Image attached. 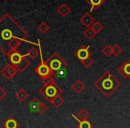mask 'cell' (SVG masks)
<instances>
[{
	"label": "cell",
	"instance_id": "cell-1",
	"mask_svg": "<svg viewBox=\"0 0 130 128\" xmlns=\"http://www.w3.org/2000/svg\"><path fill=\"white\" fill-rule=\"evenodd\" d=\"M28 36L29 32L9 13H5L0 18V51L4 54L7 55L17 50Z\"/></svg>",
	"mask_w": 130,
	"mask_h": 128
},
{
	"label": "cell",
	"instance_id": "cell-2",
	"mask_svg": "<svg viewBox=\"0 0 130 128\" xmlns=\"http://www.w3.org/2000/svg\"><path fill=\"white\" fill-rule=\"evenodd\" d=\"M121 83L110 71L106 70L94 82V86L105 97H110L120 87Z\"/></svg>",
	"mask_w": 130,
	"mask_h": 128
},
{
	"label": "cell",
	"instance_id": "cell-3",
	"mask_svg": "<svg viewBox=\"0 0 130 128\" xmlns=\"http://www.w3.org/2000/svg\"><path fill=\"white\" fill-rule=\"evenodd\" d=\"M46 63L49 65L50 69L54 73V75H57V72L63 71L68 67V62L58 53L57 52H53V54L46 60Z\"/></svg>",
	"mask_w": 130,
	"mask_h": 128
},
{
	"label": "cell",
	"instance_id": "cell-4",
	"mask_svg": "<svg viewBox=\"0 0 130 128\" xmlns=\"http://www.w3.org/2000/svg\"><path fill=\"white\" fill-rule=\"evenodd\" d=\"M39 94L46 100L48 102L51 103V101L58 95H61L62 94V89L57 85V84H54V85H43L41 88L39 89Z\"/></svg>",
	"mask_w": 130,
	"mask_h": 128
},
{
	"label": "cell",
	"instance_id": "cell-5",
	"mask_svg": "<svg viewBox=\"0 0 130 128\" xmlns=\"http://www.w3.org/2000/svg\"><path fill=\"white\" fill-rule=\"evenodd\" d=\"M34 70L41 78H45V77L55 76L54 73L52 71V69H50L49 65L46 63V61L43 60V57H42V56H41V62L35 68Z\"/></svg>",
	"mask_w": 130,
	"mask_h": 128
},
{
	"label": "cell",
	"instance_id": "cell-6",
	"mask_svg": "<svg viewBox=\"0 0 130 128\" xmlns=\"http://www.w3.org/2000/svg\"><path fill=\"white\" fill-rule=\"evenodd\" d=\"M0 73H1V75H2L6 80L11 81V80L18 74L19 71L14 65H13V64L10 63V64H7V65L5 66V67L1 69Z\"/></svg>",
	"mask_w": 130,
	"mask_h": 128
},
{
	"label": "cell",
	"instance_id": "cell-7",
	"mask_svg": "<svg viewBox=\"0 0 130 128\" xmlns=\"http://www.w3.org/2000/svg\"><path fill=\"white\" fill-rule=\"evenodd\" d=\"M75 57L80 61H85L87 58L92 57V52L90 51V47L88 45H81L78 50L75 52Z\"/></svg>",
	"mask_w": 130,
	"mask_h": 128
},
{
	"label": "cell",
	"instance_id": "cell-8",
	"mask_svg": "<svg viewBox=\"0 0 130 128\" xmlns=\"http://www.w3.org/2000/svg\"><path fill=\"white\" fill-rule=\"evenodd\" d=\"M25 56L26 55L22 54L18 50H15V51L11 52L10 53H8L7 55H6V57H7L8 61H10L11 64L16 66V65H18L22 60H23V58L25 57Z\"/></svg>",
	"mask_w": 130,
	"mask_h": 128
},
{
	"label": "cell",
	"instance_id": "cell-9",
	"mask_svg": "<svg viewBox=\"0 0 130 128\" xmlns=\"http://www.w3.org/2000/svg\"><path fill=\"white\" fill-rule=\"evenodd\" d=\"M118 73L124 78H130V61L122 63L117 69Z\"/></svg>",
	"mask_w": 130,
	"mask_h": 128
},
{
	"label": "cell",
	"instance_id": "cell-10",
	"mask_svg": "<svg viewBox=\"0 0 130 128\" xmlns=\"http://www.w3.org/2000/svg\"><path fill=\"white\" fill-rule=\"evenodd\" d=\"M94 18L90 14V13H86L79 18V22L86 28H89L94 24Z\"/></svg>",
	"mask_w": 130,
	"mask_h": 128
},
{
	"label": "cell",
	"instance_id": "cell-11",
	"mask_svg": "<svg viewBox=\"0 0 130 128\" xmlns=\"http://www.w3.org/2000/svg\"><path fill=\"white\" fill-rule=\"evenodd\" d=\"M56 11H57L58 14L61 17H67L68 15L71 13V8L67 4L63 3V4H61V6L57 8Z\"/></svg>",
	"mask_w": 130,
	"mask_h": 128
},
{
	"label": "cell",
	"instance_id": "cell-12",
	"mask_svg": "<svg viewBox=\"0 0 130 128\" xmlns=\"http://www.w3.org/2000/svg\"><path fill=\"white\" fill-rule=\"evenodd\" d=\"M86 2L90 6V12H92L99 9L106 2V0H86Z\"/></svg>",
	"mask_w": 130,
	"mask_h": 128
},
{
	"label": "cell",
	"instance_id": "cell-13",
	"mask_svg": "<svg viewBox=\"0 0 130 128\" xmlns=\"http://www.w3.org/2000/svg\"><path fill=\"white\" fill-rule=\"evenodd\" d=\"M20 126V124L18 121L13 117H10L3 123V127L4 128H18Z\"/></svg>",
	"mask_w": 130,
	"mask_h": 128
},
{
	"label": "cell",
	"instance_id": "cell-14",
	"mask_svg": "<svg viewBox=\"0 0 130 128\" xmlns=\"http://www.w3.org/2000/svg\"><path fill=\"white\" fill-rule=\"evenodd\" d=\"M71 89L77 94H81L86 88V85L80 79H77L74 83L71 85Z\"/></svg>",
	"mask_w": 130,
	"mask_h": 128
},
{
	"label": "cell",
	"instance_id": "cell-15",
	"mask_svg": "<svg viewBox=\"0 0 130 128\" xmlns=\"http://www.w3.org/2000/svg\"><path fill=\"white\" fill-rule=\"evenodd\" d=\"M29 66H30V61L28 60L27 56H25V57L23 58V60L19 63L18 65L15 66V67L17 68L19 73H22V72H24V71H25L26 69L29 67Z\"/></svg>",
	"mask_w": 130,
	"mask_h": 128
},
{
	"label": "cell",
	"instance_id": "cell-16",
	"mask_svg": "<svg viewBox=\"0 0 130 128\" xmlns=\"http://www.w3.org/2000/svg\"><path fill=\"white\" fill-rule=\"evenodd\" d=\"M15 95H16V98L18 99V101H20V102H24V101L28 99L29 94L25 89L21 88L20 90H18V92L16 93Z\"/></svg>",
	"mask_w": 130,
	"mask_h": 128
},
{
	"label": "cell",
	"instance_id": "cell-17",
	"mask_svg": "<svg viewBox=\"0 0 130 128\" xmlns=\"http://www.w3.org/2000/svg\"><path fill=\"white\" fill-rule=\"evenodd\" d=\"M40 102H41V101H40L39 100L37 99V98H34L30 102H29L28 107H29V108L30 109V111L34 112V113L35 112H38L39 106H40Z\"/></svg>",
	"mask_w": 130,
	"mask_h": 128
},
{
	"label": "cell",
	"instance_id": "cell-18",
	"mask_svg": "<svg viewBox=\"0 0 130 128\" xmlns=\"http://www.w3.org/2000/svg\"><path fill=\"white\" fill-rule=\"evenodd\" d=\"M72 117H74L78 121V128H92L93 125L88 120H79L76 116L72 115Z\"/></svg>",
	"mask_w": 130,
	"mask_h": 128
},
{
	"label": "cell",
	"instance_id": "cell-19",
	"mask_svg": "<svg viewBox=\"0 0 130 128\" xmlns=\"http://www.w3.org/2000/svg\"><path fill=\"white\" fill-rule=\"evenodd\" d=\"M83 34L87 39L92 40L93 38H95V36L97 35V33H96L95 31L92 29V27H89V28H87V29H85V31H84Z\"/></svg>",
	"mask_w": 130,
	"mask_h": 128
},
{
	"label": "cell",
	"instance_id": "cell-20",
	"mask_svg": "<svg viewBox=\"0 0 130 128\" xmlns=\"http://www.w3.org/2000/svg\"><path fill=\"white\" fill-rule=\"evenodd\" d=\"M25 55L28 56V57H29L31 60H35L36 58L38 57V55H39V51H38L36 47H32V48H30L29 51H28V52L25 54Z\"/></svg>",
	"mask_w": 130,
	"mask_h": 128
},
{
	"label": "cell",
	"instance_id": "cell-21",
	"mask_svg": "<svg viewBox=\"0 0 130 128\" xmlns=\"http://www.w3.org/2000/svg\"><path fill=\"white\" fill-rule=\"evenodd\" d=\"M64 101H65L64 99L61 97V95H58V96H56V97L54 98L52 101H51V103H52L55 108H60V107H61L63 105Z\"/></svg>",
	"mask_w": 130,
	"mask_h": 128
},
{
	"label": "cell",
	"instance_id": "cell-22",
	"mask_svg": "<svg viewBox=\"0 0 130 128\" xmlns=\"http://www.w3.org/2000/svg\"><path fill=\"white\" fill-rule=\"evenodd\" d=\"M38 29L40 33H42V34H45V33L48 32L49 29H50V26H49L45 22H42L41 23L38 25Z\"/></svg>",
	"mask_w": 130,
	"mask_h": 128
},
{
	"label": "cell",
	"instance_id": "cell-23",
	"mask_svg": "<svg viewBox=\"0 0 130 128\" xmlns=\"http://www.w3.org/2000/svg\"><path fill=\"white\" fill-rule=\"evenodd\" d=\"M89 116H90L89 112L87 111V109H85V108L80 109L79 112L78 113V117L79 120H87L88 117H89Z\"/></svg>",
	"mask_w": 130,
	"mask_h": 128
},
{
	"label": "cell",
	"instance_id": "cell-24",
	"mask_svg": "<svg viewBox=\"0 0 130 128\" xmlns=\"http://www.w3.org/2000/svg\"><path fill=\"white\" fill-rule=\"evenodd\" d=\"M102 53L106 57H110L112 55V46L110 45H106L105 46H103L101 50Z\"/></svg>",
	"mask_w": 130,
	"mask_h": 128
},
{
	"label": "cell",
	"instance_id": "cell-25",
	"mask_svg": "<svg viewBox=\"0 0 130 128\" xmlns=\"http://www.w3.org/2000/svg\"><path fill=\"white\" fill-rule=\"evenodd\" d=\"M42 83H43V85H54L55 84V80L53 78V76L50 77H45V78H42Z\"/></svg>",
	"mask_w": 130,
	"mask_h": 128
},
{
	"label": "cell",
	"instance_id": "cell-26",
	"mask_svg": "<svg viewBox=\"0 0 130 128\" xmlns=\"http://www.w3.org/2000/svg\"><path fill=\"white\" fill-rule=\"evenodd\" d=\"M91 27H92V29H94V30L95 31L97 34H98V33H100L103 29V24H102L100 22H96V21L94 22V24H93Z\"/></svg>",
	"mask_w": 130,
	"mask_h": 128
},
{
	"label": "cell",
	"instance_id": "cell-27",
	"mask_svg": "<svg viewBox=\"0 0 130 128\" xmlns=\"http://www.w3.org/2000/svg\"><path fill=\"white\" fill-rule=\"evenodd\" d=\"M122 48L119 46V45H114L112 46V55L114 56H119L122 52Z\"/></svg>",
	"mask_w": 130,
	"mask_h": 128
},
{
	"label": "cell",
	"instance_id": "cell-28",
	"mask_svg": "<svg viewBox=\"0 0 130 128\" xmlns=\"http://www.w3.org/2000/svg\"><path fill=\"white\" fill-rule=\"evenodd\" d=\"M81 63L84 67L87 68V69H88V68H90L91 66L93 65V63H94V60L92 59V57H89V58H87V60H85V61H82Z\"/></svg>",
	"mask_w": 130,
	"mask_h": 128
},
{
	"label": "cell",
	"instance_id": "cell-29",
	"mask_svg": "<svg viewBox=\"0 0 130 128\" xmlns=\"http://www.w3.org/2000/svg\"><path fill=\"white\" fill-rule=\"evenodd\" d=\"M46 110H47V106L45 104V103L41 101V102H40L39 109H38V113L39 114H45Z\"/></svg>",
	"mask_w": 130,
	"mask_h": 128
},
{
	"label": "cell",
	"instance_id": "cell-30",
	"mask_svg": "<svg viewBox=\"0 0 130 128\" xmlns=\"http://www.w3.org/2000/svg\"><path fill=\"white\" fill-rule=\"evenodd\" d=\"M6 95H7V93H6V91L5 90V89L3 88L1 85H0V101H2V100L4 99Z\"/></svg>",
	"mask_w": 130,
	"mask_h": 128
},
{
	"label": "cell",
	"instance_id": "cell-31",
	"mask_svg": "<svg viewBox=\"0 0 130 128\" xmlns=\"http://www.w3.org/2000/svg\"><path fill=\"white\" fill-rule=\"evenodd\" d=\"M3 1H6H6H8V0H3Z\"/></svg>",
	"mask_w": 130,
	"mask_h": 128
},
{
	"label": "cell",
	"instance_id": "cell-32",
	"mask_svg": "<svg viewBox=\"0 0 130 128\" xmlns=\"http://www.w3.org/2000/svg\"><path fill=\"white\" fill-rule=\"evenodd\" d=\"M129 21H130V16H129Z\"/></svg>",
	"mask_w": 130,
	"mask_h": 128
},
{
	"label": "cell",
	"instance_id": "cell-33",
	"mask_svg": "<svg viewBox=\"0 0 130 128\" xmlns=\"http://www.w3.org/2000/svg\"><path fill=\"white\" fill-rule=\"evenodd\" d=\"M3 128H4V127H3Z\"/></svg>",
	"mask_w": 130,
	"mask_h": 128
}]
</instances>
